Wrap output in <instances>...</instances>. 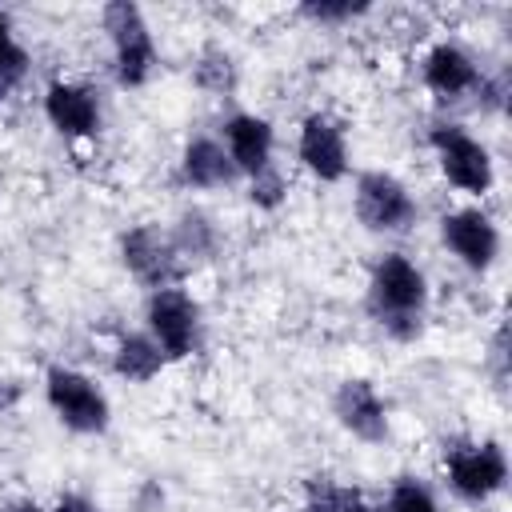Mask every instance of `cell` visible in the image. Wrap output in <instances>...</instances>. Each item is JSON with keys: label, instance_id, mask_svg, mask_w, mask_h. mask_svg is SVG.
<instances>
[{"label": "cell", "instance_id": "1", "mask_svg": "<svg viewBox=\"0 0 512 512\" xmlns=\"http://www.w3.org/2000/svg\"><path fill=\"white\" fill-rule=\"evenodd\" d=\"M368 312L396 340H416L424 332L428 280H424V272L404 252H384L372 264V276H368Z\"/></svg>", "mask_w": 512, "mask_h": 512}, {"label": "cell", "instance_id": "2", "mask_svg": "<svg viewBox=\"0 0 512 512\" xmlns=\"http://www.w3.org/2000/svg\"><path fill=\"white\" fill-rule=\"evenodd\" d=\"M108 44H112V76L120 88H144L156 72V40L148 28V16L132 0H112L100 12Z\"/></svg>", "mask_w": 512, "mask_h": 512}, {"label": "cell", "instance_id": "3", "mask_svg": "<svg viewBox=\"0 0 512 512\" xmlns=\"http://www.w3.org/2000/svg\"><path fill=\"white\" fill-rule=\"evenodd\" d=\"M44 400L56 412V420L80 436H100L112 420V404H108L104 388L68 364H52L44 372Z\"/></svg>", "mask_w": 512, "mask_h": 512}, {"label": "cell", "instance_id": "4", "mask_svg": "<svg viewBox=\"0 0 512 512\" xmlns=\"http://www.w3.org/2000/svg\"><path fill=\"white\" fill-rule=\"evenodd\" d=\"M444 472L460 500L484 504L508 484V456L496 440H452L444 444Z\"/></svg>", "mask_w": 512, "mask_h": 512}, {"label": "cell", "instance_id": "5", "mask_svg": "<svg viewBox=\"0 0 512 512\" xmlns=\"http://www.w3.org/2000/svg\"><path fill=\"white\" fill-rule=\"evenodd\" d=\"M352 204H356V220L368 232H408L420 216V204L408 192V184L380 168H368L356 176Z\"/></svg>", "mask_w": 512, "mask_h": 512}, {"label": "cell", "instance_id": "6", "mask_svg": "<svg viewBox=\"0 0 512 512\" xmlns=\"http://www.w3.org/2000/svg\"><path fill=\"white\" fill-rule=\"evenodd\" d=\"M428 144L440 160V172L452 188L468 192V196H484L496 180V168H492V152L460 124H432L428 132Z\"/></svg>", "mask_w": 512, "mask_h": 512}, {"label": "cell", "instance_id": "7", "mask_svg": "<svg viewBox=\"0 0 512 512\" xmlns=\"http://www.w3.org/2000/svg\"><path fill=\"white\" fill-rule=\"evenodd\" d=\"M148 336L160 344L164 360H188L200 344V304L184 288H156L144 304Z\"/></svg>", "mask_w": 512, "mask_h": 512}, {"label": "cell", "instance_id": "8", "mask_svg": "<svg viewBox=\"0 0 512 512\" xmlns=\"http://www.w3.org/2000/svg\"><path fill=\"white\" fill-rule=\"evenodd\" d=\"M120 260L124 268L148 288H172L180 276V252L172 244V232H164L160 224H136L120 236Z\"/></svg>", "mask_w": 512, "mask_h": 512}, {"label": "cell", "instance_id": "9", "mask_svg": "<svg viewBox=\"0 0 512 512\" xmlns=\"http://www.w3.org/2000/svg\"><path fill=\"white\" fill-rule=\"evenodd\" d=\"M296 156H300V164L320 184H340L348 176V136H344V124L332 112H308L300 120Z\"/></svg>", "mask_w": 512, "mask_h": 512}, {"label": "cell", "instance_id": "10", "mask_svg": "<svg viewBox=\"0 0 512 512\" xmlns=\"http://www.w3.org/2000/svg\"><path fill=\"white\" fill-rule=\"evenodd\" d=\"M440 240L444 248L468 268V272H488L500 256V228L492 224L488 212L480 208H456L440 216Z\"/></svg>", "mask_w": 512, "mask_h": 512}, {"label": "cell", "instance_id": "11", "mask_svg": "<svg viewBox=\"0 0 512 512\" xmlns=\"http://www.w3.org/2000/svg\"><path fill=\"white\" fill-rule=\"evenodd\" d=\"M420 80L436 100H460L480 88L484 72L468 48H460L456 40H436L420 60Z\"/></svg>", "mask_w": 512, "mask_h": 512}, {"label": "cell", "instance_id": "12", "mask_svg": "<svg viewBox=\"0 0 512 512\" xmlns=\"http://www.w3.org/2000/svg\"><path fill=\"white\" fill-rule=\"evenodd\" d=\"M332 412L340 420V428L364 444H380L388 436V404L384 396L376 392L372 380L364 376H348L336 396H332Z\"/></svg>", "mask_w": 512, "mask_h": 512}, {"label": "cell", "instance_id": "13", "mask_svg": "<svg viewBox=\"0 0 512 512\" xmlns=\"http://www.w3.org/2000/svg\"><path fill=\"white\" fill-rule=\"evenodd\" d=\"M44 116L64 140H92L100 132V100L88 84L52 80L44 88Z\"/></svg>", "mask_w": 512, "mask_h": 512}, {"label": "cell", "instance_id": "14", "mask_svg": "<svg viewBox=\"0 0 512 512\" xmlns=\"http://www.w3.org/2000/svg\"><path fill=\"white\" fill-rule=\"evenodd\" d=\"M220 144L228 148V156H232L240 176H256V172L272 168L276 128L264 116H256V112H232L220 124Z\"/></svg>", "mask_w": 512, "mask_h": 512}, {"label": "cell", "instance_id": "15", "mask_svg": "<svg viewBox=\"0 0 512 512\" xmlns=\"http://www.w3.org/2000/svg\"><path fill=\"white\" fill-rule=\"evenodd\" d=\"M180 176L192 188H228L240 172L216 136H192L180 152Z\"/></svg>", "mask_w": 512, "mask_h": 512}, {"label": "cell", "instance_id": "16", "mask_svg": "<svg viewBox=\"0 0 512 512\" xmlns=\"http://www.w3.org/2000/svg\"><path fill=\"white\" fill-rule=\"evenodd\" d=\"M164 364H168V360H164L160 344H156L148 332H124V336L116 340L112 372H116L120 380H128V384H148V380L160 376Z\"/></svg>", "mask_w": 512, "mask_h": 512}, {"label": "cell", "instance_id": "17", "mask_svg": "<svg viewBox=\"0 0 512 512\" xmlns=\"http://www.w3.org/2000/svg\"><path fill=\"white\" fill-rule=\"evenodd\" d=\"M192 80L200 92L208 96H232L236 92V80H240V68H236V56L220 44H208L196 64H192Z\"/></svg>", "mask_w": 512, "mask_h": 512}, {"label": "cell", "instance_id": "18", "mask_svg": "<svg viewBox=\"0 0 512 512\" xmlns=\"http://www.w3.org/2000/svg\"><path fill=\"white\" fill-rule=\"evenodd\" d=\"M304 512H372V504L364 500L360 488H348L340 480L316 476L304 488Z\"/></svg>", "mask_w": 512, "mask_h": 512}, {"label": "cell", "instance_id": "19", "mask_svg": "<svg viewBox=\"0 0 512 512\" xmlns=\"http://www.w3.org/2000/svg\"><path fill=\"white\" fill-rule=\"evenodd\" d=\"M28 68H32V56H28V48L16 40L8 12H0V104L24 84Z\"/></svg>", "mask_w": 512, "mask_h": 512}, {"label": "cell", "instance_id": "20", "mask_svg": "<svg viewBox=\"0 0 512 512\" xmlns=\"http://www.w3.org/2000/svg\"><path fill=\"white\" fill-rule=\"evenodd\" d=\"M172 244H176L180 256H212L216 244H220V232H216V224H212L204 212L192 208V212H184V216L176 220Z\"/></svg>", "mask_w": 512, "mask_h": 512}, {"label": "cell", "instance_id": "21", "mask_svg": "<svg viewBox=\"0 0 512 512\" xmlns=\"http://www.w3.org/2000/svg\"><path fill=\"white\" fill-rule=\"evenodd\" d=\"M372 512H440V500H436V492L424 480L400 476V480H392L388 496Z\"/></svg>", "mask_w": 512, "mask_h": 512}, {"label": "cell", "instance_id": "22", "mask_svg": "<svg viewBox=\"0 0 512 512\" xmlns=\"http://www.w3.org/2000/svg\"><path fill=\"white\" fill-rule=\"evenodd\" d=\"M252 180V188H248V196H252V204L256 208H280L284 204V196H288V180L276 172V164L272 168H264V172H256V176H248Z\"/></svg>", "mask_w": 512, "mask_h": 512}, {"label": "cell", "instance_id": "23", "mask_svg": "<svg viewBox=\"0 0 512 512\" xmlns=\"http://www.w3.org/2000/svg\"><path fill=\"white\" fill-rule=\"evenodd\" d=\"M368 4H352V0H308L300 4V16L316 20V24H344L352 16H364Z\"/></svg>", "mask_w": 512, "mask_h": 512}, {"label": "cell", "instance_id": "24", "mask_svg": "<svg viewBox=\"0 0 512 512\" xmlns=\"http://www.w3.org/2000/svg\"><path fill=\"white\" fill-rule=\"evenodd\" d=\"M52 512H100L88 496H80V492H64L56 504H52Z\"/></svg>", "mask_w": 512, "mask_h": 512}, {"label": "cell", "instance_id": "25", "mask_svg": "<svg viewBox=\"0 0 512 512\" xmlns=\"http://www.w3.org/2000/svg\"><path fill=\"white\" fill-rule=\"evenodd\" d=\"M16 400H20V384L0 376V416H4L8 408H16Z\"/></svg>", "mask_w": 512, "mask_h": 512}]
</instances>
